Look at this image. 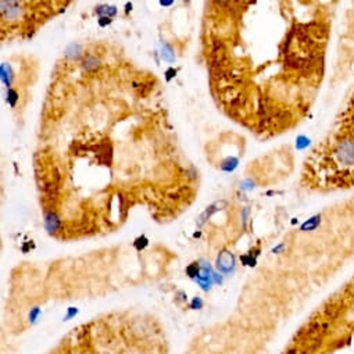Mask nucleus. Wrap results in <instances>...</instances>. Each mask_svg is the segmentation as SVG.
<instances>
[{"mask_svg": "<svg viewBox=\"0 0 354 354\" xmlns=\"http://www.w3.org/2000/svg\"><path fill=\"white\" fill-rule=\"evenodd\" d=\"M286 354H299V351H297V349H289Z\"/></svg>", "mask_w": 354, "mask_h": 354, "instance_id": "1", "label": "nucleus"}]
</instances>
